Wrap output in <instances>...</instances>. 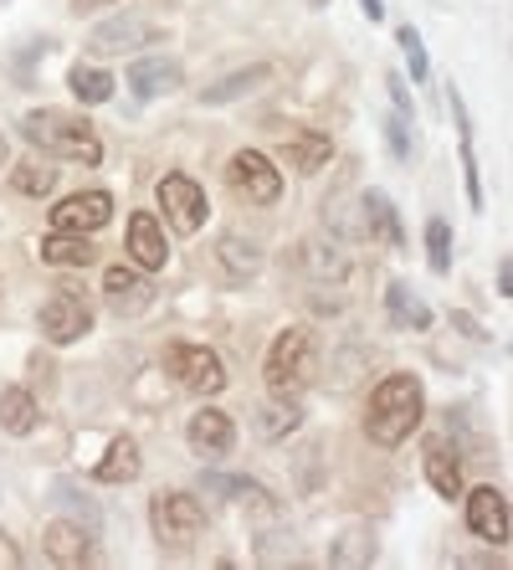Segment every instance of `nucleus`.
Segmentation results:
<instances>
[{"mask_svg": "<svg viewBox=\"0 0 513 570\" xmlns=\"http://www.w3.org/2000/svg\"><path fill=\"white\" fill-rule=\"evenodd\" d=\"M67 88L78 94V104H108V98H114V78H108L103 67H92V62L72 67V72H67Z\"/></svg>", "mask_w": 513, "mask_h": 570, "instance_id": "cd10ccee", "label": "nucleus"}, {"mask_svg": "<svg viewBox=\"0 0 513 570\" xmlns=\"http://www.w3.org/2000/svg\"><path fill=\"white\" fill-rule=\"evenodd\" d=\"M37 324H41V334H47L52 345H78L82 334L92 330V304L82 298V293H72V288H57L52 298L41 304Z\"/></svg>", "mask_w": 513, "mask_h": 570, "instance_id": "1a4fd4ad", "label": "nucleus"}, {"mask_svg": "<svg viewBox=\"0 0 513 570\" xmlns=\"http://www.w3.org/2000/svg\"><path fill=\"white\" fill-rule=\"evenodd\" d=\"M283 149H288V159L298 165V175H314L329 165L334 155V139L318 129H298V134H283Z\"/></svg>", "mask_w": 513, "mask_h": 570, "instance_id": "aec40b11", "label": "nucleus"}, {"mask_svg": "<svg viewBox=\"0 0 513 570\" xmlns=\"http://www.w3.org/2000/svg\"><path fill=\"white\" fill-rule=\"evenodd\" d=\"M263 381L273 396H293V391H303V385L314 381V334L303 330V324L283 330L273 345H267Z\"/></svg>", "mask_w": 513, "mask_h": 570, "instance_id": "20e7f679", "label": "nucleus"}, {"mask_svg": "<svg viewBox=\"0 0 513 570\" xmlns=\"http://www.w3.org/2000/svg\"><path fill=\"white\" fill-rule=\"evenodd\" d=\"M41 544H47V560L62 570L92 566V530H82L72 519H52V524L41 530Z\"/></svg>", "mask_w": 513, "mask_h": 570, "instance_id": "4468645a", "label": "nucleus"}, {"mask_svg": "<svg viewBox=\"0 0 513 570\" xmlns=\"http://www.w3.org/2000/svg\"><path fill=\"white\" fill-rule=\"evenodd\" d=\"M308 6H314V11H324V6H329V0H308Z\"/></svg>", "mask_w": 513, "mask_h": 570, "instance_id": "c03bdc74", "label": "nucleus"}, {"mask_svg": "<svg viewBox=\"0 0 513 570\" xmlns=\"http://www.w3.org/2000/svg\"><path fill=\"white\" fill-rule=\"evenodd\" d=\"M37 422H41V412H37V401H31L27 385H6V391H0V426H6L11 438H31Z\"/></svg>", "mask_w": 513, "mask_h": 570, "instance_id": "5701e85b", "label": "nucleus"}, {"mask_svg": "<svg viewBox=\"0 0 513 570\" xmlns=\"http://www.w3.org/2000/svg\"><path fill=\"white\" fill-rule=\"evenodd\" d=\"M200 483H206V493H216V499H241V504L247 509H277V499L273 493L263 489V483H257V478H237V473H206L200 478Z\"/></svg>", "mask_w": 513, "mask_h": 570, "instance_id": "412c9836", "label": "nucleus"}, {"mask_svg": "<svg viewBox=\"0 0 513 570\" xmlns=\"http://www.w3.org/2000/svg\"><path fill=\"white\" fill-rule=\"evenodd\" d=\"M0 570H21V544L0 530Z\"/></svg>", "mask_w": 513, "mask_h": 570, "instance_id": "58836bf2", "label": "nucleus"}, {"mask_svg": "<svg viewBox=\"0 0 513 570\" xmlns=\"http://www.w3.org/2000/svg\"><path fill=\"white\" fill-rule=\"evenodd\" d=\"M426 416V385L422 375L411 371H395L385 375L375 391H369V406H365V438L375 442V448H401V442L422 426Z\"/></svg>", "mask_w": 513, "mask_h": 570, "instance_id": "f257e3e1", "label": "nucleus"}, {"mask_svg": "<svg viewBox=\"0 0 513 570\" xmlns=\"http://www.w3.org/2000/svg\"><path fill=\"white\" fill-rule=\"evenodd\" d=\"M103 293H108V308H114L119 318H139L149 304H155V283L145 278V267L114 263L103 273Z\"/></svg>", "mask_w": 513, "mask_h": 570, "instance_id": "9d476101", "label": "nucleus"}, {"mask_svg": "<svg viewBox=\"0 0 513 570\" xmlns=\"http://www.w3.org/2000/svg\"><path fill=\"white\" fill-rule=\"evenodd\" d=\"M499 298H513V257H499Z\"/></svg>", "mask_w": 513, "mask_h": 570, "instance_id": "ea45409f", "label": "nucleus"}, {"mask_svg": "<svg viewBox=\"0 0 513 570\" xmlns=\"http://www.w3.org/2000/svg\"><path fill=\"white\" fill-rule=\"evenodd\" d=\"M165 37V27L159 21H149V16H108L103 27L88 31V52L92 57H124V52H145V47H155V41Z\"/></svg>", "mask_w": 513, "mask_h": 570, "instance_id": "423d86ee", "label": "nucleus"}, {"mask_svg": "<svg viewBox=\"0 0 513 570\" xmlns=\"http://www.w3.org/2000/svg\"><path fill=\"white\" fill-rule=\"evenodd\" d=\"M149 530H155L159 550L190 556L206 540V504H200L196 493H155L149 499Z\"/></svg>", "mask_w": 513, "mask_h": 570, "instance_id": "7ed1b4c3", "label": "nucleus"}, {"mask_svg": "<svg viewBox=\"0 0 513 570\" xmlns=\"http://www.w3.org/2000/svg\"><path fill=\"white\" fill-rule=\"evenodd\" d=\"M52 499H57L62 509H72V514H82V524H88V530L98 534V524H103V519H98V509H92L88 493H78L72 483H52Z\"/></svg>", "mask_w": 513, "mask_h": 570, "instance_id": "2f4dec72", "label": "nucleus"}, {"mask_svg": "<svg viewBox=\"0 0 513 570\" xmlns=\"http://www.w3.org/2000/svg\"><path fill=\"white\" fill-rule=\"evenodd\" d=\"M98 6H114V0H72V11H98Z\"/></svg>", "mask_w": 513, "mask_h": 570, "instance_id": "79ce46f5", "label": "nucleus"}, {"mask_svg": "<svg viewBox=\"0 0 513 570\" xmlns=\"http://www.w3.org/2000/svg\"><path fill=\"white\" fill-rule=\"evenodd\" d=\"M467 530L483 544H509V499L493 483L467 493Z\"/></svg>", "mask_w": 513, "mask_h": 570, "instance_id": "f8f14e48", "label": "nucleus"}, {"mask_svg": "<svg viewBox=\"0 0 513 570\" xmlns=\"http://www.w3.org/2000/svg\"><path fill=\"white\" fill-rule=\"evenodd\" d=\"M98 257V247L88 242V232H52L41 237V263L52 267H88Z\"/></svg>", "mask_w": 513, "mask_h": 570, "instance_id": "4be33fe9", "label": "nucleus"}, {"mask_svg": "<svg viewBox=\"0 0 513 570\" xmlns=\"http://www.w3.org/2000/svg\"><path fill=\"white\" fill-rule=\"evenodd\" d=\"M359 206H365V216H369L365 232H381V237L391 242V247H406V226H401V212H395V200L385 196V190L369 186Z\"/></svg>", "mask_w": 513, "mask_h": 570, "instance_id": "b1692460", "label": "nucleus"}, {"mask_svg": "<svg viewBox=\"0 0 513 570\" xmlns=\"http://www.w3.org/2000/svg\"><path fill=\"white\" fill-rule=\"evenodd\" d=\"M114 216V196L108 190H78L52 206V226L57 232H103Z\"/></svg>", "mask_w": 513, "mask_h": 570, "instance_id": "9b49d317", "label": "nucleus"}, {"mask_svg": "<svg viewBox=\"0 0 513 570\" xmlns=\"http://www.w3.org/2000/svg\"><path fill=\"white\" fill-rule=\"evenodd\" d=\"M293 426H298V406H288V412H283V406H267L263 412V438H283Z\"/></svg>", "mask_w": 513, "mask_h": 570, "instance_id": "c9c22d12", "label": "nucleus"}, {"mask_svg": "<svg viewBox=\"0 0 513 570\" xmlns=\"http://www.w3.org/2000/svg\"><path fill=\"white\" fill-rule=\"evenodd\" d=\"M359 11H365L369 21H385V0H359Z\"/></svg>", "mask_w": 513, "mask_h": 570, "instance_id": "a19ab883", "label": "nucleus"}, {"mask_svg": "<svg viewBox=\"0 0 513 570\" xmlns=\"http://www.w3.org/2000/svg\"><path fill=\"white\" fill-rule=\"evenodd\" d=\"M226 186L237 190L247 206H273L283 196V175H277V165L263 149H237L231 165H226Z\"/></svg>", "mask_w": 513, "mask_h": 570, "instance_id": "0eeeda50", "label": "nucleus"}, {"mask_svg": "<svg viewBox=\"0 0 513 570\" xmlns=\"http://www.w3.org/2000/svg\"><path fill=\"white\" fill-rule=\"evenodd\" d=\"M426 263H432V273H452V226H447V216H432V222H426Z\"/></svg>", "mask_w": 513, "mask_h": 570, "instance_id": "c85d7f7f", "label": "nucleus"}, {"mask_svg": "<svg viewBox=\"0 0 513 570\" xmlns=\"http://www.w3.org/2000/svg\"><path fill=\"white\" fill-rule=\"evenodd\" d=\"M369 560H375V544H369L365 530L339 534V544L329 550V566H369Z\"/></svg>", "mask_w": 513, "mask_h": 570, "instance_id": "7c9ffc66", "label": "nucleus"}, {"mask_svg": "<svg viewBox=\"0 0 513 570\" xmlns=\"http://www.w3.org/2000/svg\"><path fill=\"white\" fill-rule=\"evenodd\" d=\"M165 371L175 375V381L185 385V391H196V396H216V391H226V365L216 350L206 345H190V340H175V345H165Z\"/></svg>", "mask_w": 513, "mask_h": 570, "instance_id": "39448f33", "label": "nucleus"}, {"mask_svg": "<svg viewBox=\"0 0 513 570\" xmlns=\"http://www.w3.org/2000/svg\"><path fill=\"white\" fill-rule=\"evenodd\" d=\"M298 267L308 273V278H334V283H339L344 273H349V257H344L334 242H303V247H298Z\"/></svg>", "mask_w": 513, "mask_h": 570, "instance_id": "bb28decb", "label": "nucleus"}, {"mask_svg": "<svg viewBox=\"0 0 513 570\" xmlns=\"http://www.w3.org/2000/svg\"><path fill=\"white\" fill-rule=\"evenodd\" d=\"M129 257H134V267H145V273H159V267L170 263V247H165V226H159V216H149V212L129 216Z\"/></svg>", "mask_w": 513, "mask_h": 570, "instance_id": "dca6fc26", "label": "nucleus"}, {"mask_svg": "<svg viewBox=\"0 0 513 570\" xmlns=\"http://www.w3.org/2000/svg\"><path fill=\"white\" fill-rule=\"evenodd\" d=\"M216 257H221V273L231 283H247L263 273V247L247 237H237V232H226L221 242H216Z\"/></svg>", "mask_w": 513, "mask_h": 570, "instance_id": "a211bd4d", "label": "nucleus"}, {"mask_svg": "<svg viewBox=\"0 0 513 570\" xmlns=\"http://www.w3.org/2000/svg\"><path fill=\"white\" fill-rule=\"evenodd\" d=\"M385 308H391L395 330H432V308H426L406 283H391V288H385Z\"/></svg>", "mask_w": 513, "mask_h": 570, "instance_id": "a878e982", "label": "nucleus"}, {"mask_svg": "<svg viewBox=\"0 0 513 570\" xmlns=\"http://www.w3.org/2000/svg\"><path fill=\"white\" fill-rule=\"evenodd\" d=\"M139 442L134 438H114L108 442V452H103V463H92V478H98V483H114V489H119V483H134V478H139Z\"/></svg>", "mask_w": 513, "mask_h": 570, "instance_id": "6ab92c4d", "label": "nucleus"}, {"mask_svg": "<svg viewBox=\"0 0 513 570\" xmlns=\"http://www.w3.org/2000/svg\"><path fill=\"white\" fill-rule=\"evenodd\" d=\"M6 159H11V145H6V134H0V165H6Z\"/></svg>", "mask_w": 513, "mask_h": 570, "instance_id": "37998d69", "label": "nucleus"}, {"mask_svg": "<svg viewBox=\"0 0 513 570\" xmlns=\"http://www.w3.org/2000/svg\"><path fill=\"white\" fill-rule=\"evenodd\" d=\"M185 442H190L196 458H226L237 448V422L226 412H216V406H206V412H196L185 422Z\"/></svg>", "mask_w": 513, "mask_h": 570, "instance_id": "ddd939ff", "label": "nucleus"}, {"mask_svg": "<svg viewBox=\"0 0 513 570\" xmlns=\"http://www.w3.org/2000/svg\"><path fill=\"white\" fill-rule=\"evenodd\" d=\"M401 52H406V62H411V82L432 78V62H426V47H422V31L416 27H401Z\"/></svg>", "mask_w": 513, "mask_h": 570, "instance_id": "473e14b6", "label": "nucleus"}, {"mask_svg": "<svg viewBox=\"0 0 513 570\" xmlns=\"http://www.w3.org/2000/svg\"><path fill=\"white\" fill-rule=\"evenodd\" d=\"M257 560H263V566L298 560V550H293V534H263V540H257Z\"/></svg>", "mask_w": 513, "mask_h": 570, "instance_id": "f704fd0d", "label": "nucleus"}, {"mask_svg": "<svg viewBox=\"0 0 513 570\" xmlns=\"http://www.w3.org/2000/svg\"><path fill=\"white\" fill-rule=\"evenodd\" d=\"M11 186L21 190V196H52L57 170H52V165H41V159H27V165H16Z\"/></svg>", "mask_w": 513, "mask_h": 570, "instance_id": "c756f323", "label": "nucleus"}, {"mask_svg": "<svg viewBox=\"0 0 513 570\" xmlns=\"http://www.w3.org/2000/svg\"><path fill=\"white\" fill-rule=\"evenodd\" d=\"M21 134H27L41 155L72 159V165H88V170L103 159L98 129H92L82 114H67V108H31L27 119H21Z\"/></svg>", "mask_w": 513, "mask_h": 570, "instance_id": "f03ea898", "label": "nucleus"}, {"mask_svg": "<svg viewBox=\"0 0 513 570\" xmlns=\"http://www.w3.org/2000/svg\"><path fill=\"white\" fill-rule=\"evenodd\" d=\"M452 330H457V334H467V340H477V345H487V340H493V334H487L473 314H462V308H457V314H452Z\"/></svg>", "mask_w": 513, "mask_h": 570, "instance_id": "4c0bfd02", "label": "nucleus"}, {"mask_svg": "<svg viewBox=\"0 0 513 570\" xmlns=\"http://www.w3.org/2000/svg\"><path fill=\"white\" fill-rule=\"evenodd\" d=\"M273 78V67H247V72H231V78H221V82H211L206 94H200V104L206 108H221V104H237V98H247L251 88H263V82Z\"/></svg>", "mask_w": 513, "mask_h": 570, "instance_id": "393cba45", "label": "nucleus"}, {"mask_svg": "<svg viewBox=\"0 0 513 570\" xmlns=\"http://www.w3.org/2000/svg\"><path fill=\"white\" fill-rule=\"evenodd\" d=\"M422 468H426V483H432L447 504H452V499H462V458H457V448H452V442H442V438L426 442Z\"/></svg>", "mask_w": 513, "mask_h": 570, "instance_id": "f3484780", "label": "nucleus"}, {"mask_svg": "<svg viewBox=\"0 0 513 570\" xmlns=\"http://www.w3.org/2000/svg\"><path fill=\"white\" fill-rule=\"evenodd\" d=\"M159 196V212H165V222L180 232V237H196L200 226H206V216H211V206H206V190L190 180V175H165L155 186Z\"/></svg>", "mask_w": 513, "mask_h": 570, "instance_id": "6e6552de", "label": "nucleus"}, {"mask_svg": "<svg viewBox=\"0 0 513 570\" xmlns=\"http://www.w3.org/2000/svg\"><path fill=\"white\" fill-rule=\"evenodd\" d=\"M385 88H391L395 114H401V119H416V108H411V94H406V78H401V72H391V78H385Z\"/></svg>", "mask_w": 513, "mask_h": 570, "instance_id": "e433bc0d", "label": "nucleus"}, {"mask_svg": "<svg viewBox=\"0 0 513 570\" xmlns=\"http://www.w3.org/2000/svg\"><path fill=\"white\" fill-rule=\"evenodd\" d=\"M180 88V62L175 57H165V52H155V57H134L129 62V94L134 98H165V94H175Z\"/></svg>", "mask_w": 513, "mask_h": 570, "instance_id": "2eb2a0df", "label": "nucleus"}, {"mask_svg": "<svg viewBox=\"0 0 513 570\" xmlns=\"http://www.w3.org/2000/svg\"><path fill=\"white\" fill-rule=\"evenodd\" d=\"M411 119H401V114H391V119H385V145H391V155L401 159V165H406L411 155H416V139H411Z\"/></svg>", "mask_w": 513, "mask_h": 570, "instance_id": "72a5a7b5", "label": "nucleus"}]
</instances>
